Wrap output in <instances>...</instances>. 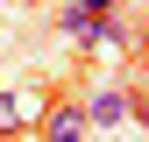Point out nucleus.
<instances>
[{
  "label": "nucleus",
  "mask_w": 149,
  "mask_h": 142,
  "mask_svg": "<svg viewBox=\"0 0 149 142\" xmlns=\"http://www.w3.org/2000/svg\"><path fill=\"white\" fill-rule=\"evenodd\" d=\"M78 135H92L85 106H50L43 114V142H78Z\"/></svg>",
  "instance_id": "nucleus-2"
},
{
  "label": "nucleus",
  "mask_w": 149,
  "mask_h": 142,
  "mask_svg": "<svg viewBox=\"0 0 149 142\" xmlns=\"http://www.w3.org/2000/svg\"><path fill=\"white\" fill-rule=\"evenodd\" d=\"M142 57H149V22H142Z\"/></svg>",
  "instance_id": "nucleus-5"
},
{
  "label": "nucleus",
  "mask_w": 149,
  "mask_h": 142,
  "mask_svg": "<svg viewBox=\"0 0 149 142\" xmlns=\"http://www.w3.org/2000/svg\"><path fill=\"white\" fill-rule=\"evenodd\" d=\"M78 7H85V14H114V0H78Z\"/></svg>",
  "instance_id": "nucleus-4"
},
{
  "label": "nucleus",
  "mask_w": 149,
  "mask_h": 142,
  "mask_svg": "<svg viewBox=\"0 0 149 142\" xmlns=\"http://www.w3.org/2000/svg\"><path fill=\"white\" fill-rule=\"evenodd\" d=\"M22 114H29V100H22V93H0V135L22 128Z\"/></svg>",
  "instance_id": "nucleus-3"
},
{
  "label": "nucleus",
  "mask_w": 149,
  "mask_h": 142,
  "mask_svg": "<svg viewBox=\"0 0 149 142\" xmlns=\"http://www.w3.org/2000/svg\"><path fill=\"white\" fill-rule=\"evenodd\" d=\"M128 114H135V100H128L121 85H92V100H85V121H92V128H121Z\"/></svg>",
  "instance_id": "nucleus-1"
}]
</instances>
